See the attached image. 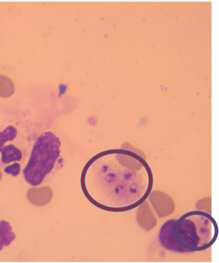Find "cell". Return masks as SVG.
<instances>
[{
  "mask_svg": "<svg viewBox=\"0 0 219 263\" xmlns=\"http://www.w3.org/2000/svg\"><path fill=\"white\" fill-rule=\"evenodd\" d=\"M81 186L88 200L98 208L126 212L149 196L153 175L147 162L138 154L110 150L98 154L85 164Z\"/></svg>",
  "mask_w": 219,
  "mask_h": 263,
  "instance_id": "6da1fadb",
  "label": "cell"
},
{
  "mask_svg": "<svg viewBox=\"0 0 219 263\" xmlns=\"http://www.w3.org/2000/svg\"><path fill=\"white\" fill-rule=\"evenodd\" d=\"M15 92V85L11 78L0 74V98L11 97Z\"/></svg>",
  "mask_w": 219,
  "mask_h": 263,
  "instance_id": "ba28073f",
  "label": "cell"
},
{
  "mask_svg": "<svg viewBox=\"0 0 219 263\" xmlns=\"http://www.w3.org/2000/svg\"><path fill=\"white\" fill-rule=\"evenodd\" d=\"M61 142L52 132H47L37 138L32 148L29 163L24 168L25 181L30 185H40L54 169L59 158Z\"/></svg>",
  "mask_w": 219,
  "mask_h": 263,
  "instance_id": "3957f363",
  "label": "cell"
},
{
  "mask_svg": "<svg viewBox=\"0 0 219 263\" xmlns=\"http://www.w3.org/2000/svg\"><path fill=\"white\" fill-rule=\"evenodd\" d=\"M4 246V245L3 244V242H2L1 240H0V251H1L2 249H3Z\"/></svg>",
  "mask_w": 219,
  "mask_h": 263,
  "instance_id": "8fae6325",
  "label": "cell"
},
{
  "mask_svg": "<svg viewBox=\"0 0 219 263\" xmlns=\"http://www.w3.org/2000/svg\"><path fill=\"white\" fill-rule=\"evenodd\" d=\"M5 173L9 174L14 177H16L19 175L21 173V164L18 163H14L11 165L7 166L4 169Z\"/></svg>",
  "mask_w": 219,
  "mask_h": 263,
  "instance_id": "30bf717a",
  "label": "cell"
},
{
  "mask_svg": "<svg viewBox=\"0 0 219 263\" xmlns=\"http://www.w3.org/2000/svg\"><path fill=\"white\" fill-rule=\"evenodd\" d=\"M0 153L2 154V162L4 164L20 161L23 158L21 151L12 144L4 146L0 151Z\"/></svg>",
  "mask_w": 219,
  "mask_h": 263,
  "instance_id": "8992f818",
  "label": "cell"
},
{
  "mask_svg": "<svg viewBox=\"0 0 219 263\" xmlns=\"http://www.w3.org/2000/svg\"><path fill=\"white\" fill-rule=\"evenodd\" d=\"M53 191L50 186L30 189L27 192V199L34 205L42 206L52 201Z\"/></svg>",
  "mask_w": 219,
  "mask_h": 263,
  "instance_id": "5b68a950",
  "label": "cell"
},
{
  "mask_svg": "<svg viewBox=\"0 0 219 263\" xmlns=\"http://www.w3.org/2000/svg\"><path fill=\"white\" fill-rule=\"evenodd\" d=\"M178 219H170L161 227L159 232V241L161 245L166 250L179 253L189 252L181 246L176 237V227Z\"/></svg>",
  "mask_w": 219,
  "mask_h": 263,
  "instance_id": "277c9868",
  "label": "cell"
},
{
  "mask_svg": "<svg viewBox=\"0 0 219 263\" xmlns=\"http://www.w3.org/2000/svg\"><path fill=\"white\" fill-rule=\"evenodd\" d=\"M17 135V130L14 126H9L3 132H0V151L7 141H13Z\"/></svg>",
  "mask_w": 219,
  "mask_h": 263,
  "instance_id": "9c48e42d",
  "label": "cell"
},
{
  "mask_svg": "<svg viewBox=\"0 0 219 263\" xmlns=\"http://www.w3.org/2000/svg\"><path fill=\"white\" fill-rule=\"evenodd\" d=\"M176 234L179 242L188 252L203 251L215 243L218 229L210 214L192 211L178 219Z\"/></svg>",
  "mask_w": 219,
  "mask_h": 263,
  "instance_id": "7a4b0ae2",
  "label": "cell"
},
{
  "mask_svg": "<svg viewBox=\"0 0 219 263\" xmlns=\"http://www.w3.org/2000/svg\"><path fill=\"white\" fill-rule=\"evenodd\" d=\"M16 239V235L12 231V227L8 222H0V240L4 246H9Z\"/></svg>",
  "mask_w": 219,
  "mask_h": 263,
  "instance_id": "52a82bcc",
  "label": "cell"
},
{
  "mask_svg": "<svg viewBox=\"0 0 219 263\" xmlns=\"http://www.w3.org/2000/svg\"><path fill=\"white\" fill-rule=\"evenodd\" d=\"M2 178H3V174H2V172L0 171V181H2Z\"/></svg>",
  "mask_w": 219,
  "mask_h": 263,
  "instance_id": "7c38bea8",
  "label": "cell"
}]
</instances>
